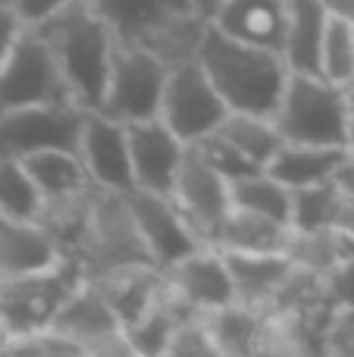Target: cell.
<instances>
[{"mask_svg": "<svg viewBox=\"0 0 354 357\" xmlns=\"http://www.w3.org/2000/svg\"><path fill=\"white\" fill-rule=\"evenodd\" d=\"M198 63L223 94L229 110L257 116H273L292 75V66L282 54L229 38L217 25H207Z\"/></svg>", "mask_w": 354, "mask_h": 357, "instance_id": "1", "label": "cell"}, {"mask_svg": "<svg viewBox=\"0 0 354 357\" xmlns=\"http://www.w3.org/2000/svg\"><path fill=\"white\" fill-rule=\"evenodd\" d=\"M35 31L50 44L75 100L85 110H98L119 41L110 22L88 0H72L47 22L35 25Z\"/></svg>", "mask_w": 354, "mask_h": 357, "instance_id": "2", "label": "cell"}, {"mask_svg": "<svg viewBox=\"0 0 354 357\" xmlns=\"http://www.w3.org/2000/svg\"><path fill=\"white\" fill-rule=\"evenodd\" d=\"M351 91L320 73H292L273 113V123L286 142L298 144H342L348 148Z\"/></svg>", "mask_w": 354, "mask_h": 357, "instance_id": "3", "label": "cell"}, {"mask_svg": "<svg viewBox=\"0 0 354 357\" xmlns=\"http://www.w3.org/2000/svg\"><path fill=\"white\" fill-rule=\"evenodd\" d=\"M69 260L79 264L85 279L107 270H116V266L154 264L148 241H144L135 213H132L129 191H110V188L94 191L85 229H82L75 248L69 251Z\"/></svg>", "mask_w": 354, "mask_h": 357, "instance_id": "4", "label": "cell"}, {"mask_svg": "<svg viewBox=\"0 0 354 357\" xmlns=\"http://www.w3.org/2000/svg\"><path fill=\"white\" fill-rule=\"evenodd\" d=\"M82 282L85 273L69 257L35 276L0 279V335L13 342L50 329L56 310Z\"/></svg>", "mask_w": 354, "mask_h": 357, "instance_id": "5", "label": "cell"}, {"mask_svg": "<svg viewBox=\"0 0 354 357\" xmlns=\"http://www.w3.org/2000/svg\"><path fill=\"white\" fill-rule=\"evenodd\" d=\"M169 69L173 66H167L160 56L151 54L141 44L116 41L110 75H107V91L98 110L125 126L160 116Z\"/></svg>", "mask_w": 354, "mask_h": 357, "instance_id": "6", "label": "cell"}, {"mask_svg": "<svg viewBox=\"0 0 354 357\" xmlns=\"http://www.w3.org/2000/svg\"><path fill=\"white\" fill-rule=\"evenodd\" d=\"M38 104H79V100L50 44L35 29H25L0 66V113Z\"/></svg>", "mask_w": 354, "mask_h": 357, "instance_id": "7", "label": "cell"}, {"mask_svg": "<svg viewBox=\"0 0 354 357\" xmlns=\"http://www.w3.org/2000/svg\"><path fill=\"white\" fill-rule=\"evenodd\" d=\"M85 107L38 104L0 113V160H25L41 151H79Z\"/></svg>", "mask_w": 354, "mask_h": 357, "instance_id": "8", "label": "cell"}, {"mask_svg": "<svg viewBox=\"0 0 354 357\" xmlns=\"http://www.w3.org/2000/svg\"><path fill=\"white\" fill-rule=\"evenodd\" d=\"M229 104L210 75L204 73L198 60L179 63L169 69L167 88H163V104H160V119L182 138L185 144H198L201 138L213 135L229 116Z\"/></svg>", "mask_w": 354, "mask_h": 357, "instance_id": "9", "label": "cell"}, {"mask_svg": "<svg viewBox=\"0 0 354 357\" xmlns=\"http://www.w3.org/2000/svg\"><path fill=\"white\" fill-rule=\"evenodd\" d=\"M173 201L192 232L204 245H217V235L232 210V182L194 144H188L173 185Z\"/></svg>", "mask_w": 354, "mask_h": 357, "instance_id": "10", "label": "cell"}, {"mask_svg": "<svg viewBox=\"0 0 354 357\" xmlns=\"http://www.w3.org/2000/svg\"><path fill=\"white\" fill-rule=\"evenodd\" d=\"M125 132H129L135 188L157 191V195H173V185H176V176H179L182 160H185L188 144L160 116L129 123Z\"/></svg>", "mask_w": 354, "mask_h": 357, "instance_id": "11", "label": "cell"}, {"mask_svg": "<svg viewBox=\"0 0 354 357\" xmlns=\"http://www.w3.org/2000/svg\"><path fill=\"white\" fill-rule=\"evenodd\" d=\"M79 157L100 188L110 191L135 188L129 132H125V123H119V119L107 116L100 110H88L79 138Z\"/></svg>", "mask_w": 354, "mask_h": 357, "instance_id": "12", "label": "cell"}, {"mask_svg": "<svg viewBox=\"0 0 354 357\" xmlns=\"http://www.w3.org/2000/svg\"><path fill=\"white\" fill-rule=\"evenodd\" d=\"M129 204H132V213H135L138 229H141L144 241H148V251L157 266L176 264V260L185 257L188 251L204 245V241L192 232V226L185 222L182 210L176 207L173 195L132 188Z\"/></svg>", "mask_w": 354, "mask_h": 357, "instance_id": "13", "label": "cell"}, {"mask_svg": "<svg viewBox=\"0 0 354 357\" xmlns=\"http://www.w3.org/2000/svg\"><path fill=\"white\" fill-rule=\"evenodd\" d=\"M163 273H167V282L176 289V295L192 304L194 310H201V314L236 301L229 264H226V254L217 245L194 248L176 264L163 266Z\"/></svg>", "mask_w": 354, "mask_h": 357, "instance_id": "14", "label": "cell"}, {"mask_svg": "<svg viewBox=\"0 0 354 357\" xmlns=\"http://www.w3.org/2000/svg\"><path fill=\"white\" fill-rule=\"evenodd\" d=\"M210 25H217L229 38H238V41L254 44V47L263 50H276V54L286 56V0H223L213 13Z\"/></svg>", "mask_w": 354, "mask_h": 357, "instance_id": "15", "label": "cell"}, {"mask_svg": "<svg viewBox=\"0 0 354 357\" xmlns=\"http://www.w3.org/2000/svg\"><path fill=\"white\" fill-rule=\"evenodd\" d=\"M88 282L100 291V298L110 304L113 314L119 317V323L125 329L160 298L163 285H167V273L157 264H129L98 273Z\"/></svg>", "mask_w": 354, "mask_h": 357, "instance_id": "16", "label": "cell"}, {"mask_svg": "<svg viewBox=\"0 0 354 357\" xmlns=\"http://www.w3.org/2000/svg\"><path fill=\"white\" fill-rule=\"evenodd\" d=\"M60 241L41 226V222H13L3 220L0 226V279L35 276V273L54 270L63 264Z\"/></svg>", "mask_w": 354, "mask_h": 357, "instance_id": "17", "label": "cell"}, {"mask_svg": "<svg viewBox=\"0 0 354 357\" xmlns=\"http://www.w3.org/2000/svg\"><path fill=\"white\" fill-rule=\"evenodd\" d=\"M50 329L66 335V339H72L75 345L91 348V345H98V342L110 339V335L123 333V323L113 314L110 304L100 298V291L85 279V282L63 301V307L56 310Z\"/></svg>", "mask_w": 354, "mask_h": 357, "instance_id": "18", "label": "cell"}, {"mask_svg": "<svg viewBox=\"0 0 354 357\" xmlns=\"http://www.w3.org/2000/svg\"><path fill=\"white\" fill-rule=\"evenodd\" d=\"M351 151L342 144H298L282 142L276 157L267 163V173L276 176L288 188H307V185L336 178L339 169L348 163Z\"/></svg>", "mask_w": 354, "mask_h": 357, "instance_id": "19", "label": "cell"}, {"mask_svg": "<svg viewBox=\"0 0 354 357\" xmlns=\"http://www.w3.org/2000/svg\"><path fill=\"white\" fill-rule=\"evenodd\" d=\"M223 254L232 273V285H236V301L267 314L276 291L282 289L286 276L292 273L295 260L288 254Z\"/></svg>", "mask_w": 354, "mask_h": 357, "instance_id": "20", "label": "cell"}, {"mask_svg": "<svg viewBox=\"0 0 354 357\" xmlns=\"http://www.w3.org/2000/svg\"><path fill=\"white\" fill-rule=\"evenodd\" d=\"M292 235V222L273 220V216L232 204L229 216H226L223 229L217 235V248L232 254H288Z\"/></svg>", "mask_w": 354, "mask_h": 357, "instance_id": "21", "label": "cell"}, {"mask_svg": "<svg viewBox=\"0 0 354 357\" xmlns=\"http://www.w3.org/2000/svg\"><path fill=\"white\" fill-rule=\"evenodd\" d=\"M22 163L35 178V185L41 188L44 207L75 201V197L98 188L88 167L82 163L79 151H41V154L25 157Z\"/></svg>", "mask_w": 354, "mask_h": 357, "instance_id": "22", "label": "cell"}, {"mask_svg": "<svg viewBox=\"0 0 354 357\" xmlns=\"http://www.w3.org/2000/svg\"><path fill=\"white\" fill-rule=\"evenodd\" d=\"M288 35L286 60L292 73H320V47L330 25V13L320 0H286Z\"/></svg>", "mask_w": 354, "mask_h": 357, "instance_id": "23", "label": "cell"}, {"mask_svg": "<svg viewBox=\"0 0 354 357\" xmlns=\"http://www.w3.org/2000/svg\"><path fill=\"white\" fill-rule=\"evenodd\" d=\"M204 323L220 357H257L263 333V310H254L242 301H232L226 307L207 310Z\"/></svg>", "mask_w": 354, "mask_h": 357, "instance_id": "24", "label": "cell"}, {"mask_svg": "<svg viewBox=\"0 0 354 357\" xmlns=\"http://www.w3.org/2000/svg\"><path fill=\"white\" fill-rule=\"evenodd\" d=\"M217 132L223 138H229L245 157H251V160L263 169H267V163L273 160L276 151H279L282 142H286V138L279 135V129H276L273 116H257V113H236L232 110Z\"/></svg>", "mask_w": 354, "mask_h": 357, "instance_id": "25", "label": "cell"}, {"mask_svg": "<svg viewBox=\"0 0 354 357\" xmlns=\"http://www.w3.org/2000/svg\"><path fill=\"white\" fill-rule=\"evenodd\" d=\"M0 216L13 222H41L44 195L22 160H0Z\"/></svg>", "mask_w": 354, "mask_h": 357, "instance_id": "26", "label": "cell"}, {"mask_svg": "<svg viewBox=\"0 0 354 357\" xmlns=\"http://www.w3.org/2000/svg\"><path fill=\"white\" fill-rule=\"evenodd\" d=\"M345 185L336 178L307 185V188L292 191V229L301 232H314V229H332L336 216L342 210Z\"/></svg>", "mask_w": 354, "mask_h": 357, "instance_id": "27", "label": "cell"}, {"mask_svg": "<svg viewBox=\"0 0 354 357\" xmlns=\"http://www.w3.org/2000/svg\"><path fill=\"white\" fill-rule=\"evenodd\" d=\"M232 204L263 216H273V220L292 222V188L282 185L276 176H270L267 169L232 178Z\"/></svg>", "mask_w": 354, "mask_h": 357, "instance_id": "28", "label": "cell"}, {"mask_svg": "<svg viewBox=\"0 0 354 357\" xmlns=\"http://www.w3.org/2000/svg\"><path fill=\"white\" fill-rule=\"evenodd\" d=\"M288 257L305 270H314L320 276H330L345 257H348V245L339 232L332 229H314V232H301L295 229L292 245H288Z\"/></svg>", "mask_w": 354, "mask_h": 357, "instance_id": "29", "label": "cell"}, {"mask_svg": "<svg viewBox=\"0 0 354 357\" xmlns=\"http://www.w3.org/2000/svg\"><path fill=\"white\" fill-rule=\"evenodd\" d=\"M320 75L336 85H354V22L330 19L320 47Z\"/></svg>", "mask_w": 354, "mask_h": 357, "instance_id": "30", "label": "cell"}, {"mask_svg": "<svg viewBox=\"0 0 354 357\" xmlns=\"http://www.w3.org/2000/svg\"><path fill=\"white\" fill-rule=\"evenodd\" d=\"M194 148L201 151V154L207 157V160L213 163V167L220 169L226 178H242V176H251V173H261L263 167H257L251 157H245L242 151L236 148V144L229 142V138H223L220 132H213V135H207V138H201Z\"/></svg>", "mask_w": 354, "mask_h": 357, "instance_id": "31", "label": "cell"}, {"mask_svg": "<svg viewBox=\"0 0 354 357\" xmlns=\"http://www.w3.org/2000/svg\"><path fill=\"white\" fill-rule=\"evenodd\" d=\"M10 354L13 357H88L85 348L75 345V342L66 339V335L54 333V329L25 335V339H13Z\"/></svg>", "mask_w": 354, "mask_h": 357, "instance_id": "32", "label": "cell"}, {"mask_svg": "<svg viewBox=\"0 0 354 357\" xmlns=\"http://www.w3.org/2000/svg\"><path fill=\"white\" fill-rule=\"evenodd\" d=\"M163 357H220L210 333H207L204 314L188 317V320L176 329L173 342H169V348L163 351Z\"/></svg>", "mask_w": 354, "mask_h": 357, "instance_id": "33", "label": "cell"}, {"mask_svg": "<svg viewBox=\"0 0 354 357\" xmlns=\"http://www.w3.org/2000/svg\"><path fill=\"white\" fill-rule=\"evenodd\" d=\"M326 357H354V310L339 307L326 329Z\"/></svg>", "mask_w": 354, "mask_h": 357, "instance_id": "34", "label": "cell"}, {"mask_svg": "<svg viewBox=\"0 0 354 357\" xmlns=\"http://www.w3.org/2000/svg\"><path fill=\"white\" fill-rule=\"evenodd\" d=\"M69 3H72V0H16L13 10L19 13V19L25 22V29H35V25L47 22L50 16H56V13Z\"/></svg>", "mask_w": 354, "mask_h": 357, "instance_id": "35", "label": "cell"}, {"mask_svg": "<svg viewBox=\"0 0 354 357\" xmlns=\"http://www.w3.org/2000/svg\"><path fill=\"white\" fill-rule=\"evenodd\" d=\"M330 289L342 307L354 310V254H348V257L330 273Z\"/></svg>", "mask_w": 354, "mask_h": 357, "instance_id": "36", "label": "cell"}, {"mask_svg": "<svg viewBox=\"0 0 354 357\" xmlns=\"http://www.w3.org/2000/svg\"><path fill=\"white\" fill-rule=\"evenodd\" d=\"M25 22L19 19V13L13 6H0V66L10 56V50L16 47V41L22 38Z\"/></svg>", "mask_w": 354, "mask_h": 357, "instance_id": "37", "label": "cell"}, {"mask_svg": "<svg viewBox=\"0 0 354 357\" xmlns=\"http://www.w3.org/2000/svg\"><path fill=\"white\" fill-rule=\"evenodd\" d=\"M330 13V19H345V22H354V0H320Z\"/></svg>", "mask_w": 354, "mask_h": 357, "instance_id": "38", "label": "cell"}, {"mask_svg": "<svg viewBox=\"0 0 354 357\" xmlns=\"http://www.w3.org/2000/svg\"><path fill=\"white\" fill-rule=\"evenodd\" d=\"M339 182H342L345 188H354V154L348 157V163L339 169Z\"/></svg>", "mask_w": 354, "mask_h": 357, "instance_id": "39", "label": "cell"}, {"mask_svg": "<svg viewBox=\"0 0 354 357\" xmlns=\"http://www.w3.org/2000/svg\"><path fill=\"white\" fill-rule=\"evenodd\" d=\"M348 151L354 154V94H351V116H348Z\"/></svg>", "mask_w": 354, "mask_h": 357, "instance_id": "40", "label": "cell"}, {"mask_svg": "<svg viewBox=\"0 0 354 357\" xmlns=\"http://www.w3.org/2000/svg\"><path fill=\"white\" fill-rule=\"evenodd\" d=\"M13 3H16V0H0V6H13Z\"/></svg>", "mask_w": 354, "mask_h": 357, "instance_id": "41", "label": "cell"}, {"mask_svg": "<svg viewBox=\"0 0 354 357\" xmlns=\"http://www.w3.org/2000/svg\"><path fill=\"white\" fill-rule=\"evenodd\" d=\"M0 226H3V216H0Z\"/></svg>", "mask_w": 354, "mask_h": 357, "instance_id": "42", "label": "cell"}]
</instances>
